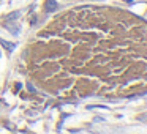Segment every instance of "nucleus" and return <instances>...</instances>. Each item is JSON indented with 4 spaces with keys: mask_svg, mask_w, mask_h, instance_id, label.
I'll use <instances>...</instances> for the list:
<instances>
[{
    "mask_svg": "<svg viewBox=\"0 0 147 134\" xmlns=\"http://www.w3.org/2000/svg\"><path fill=\"white\" fill-rule=\"evenodd\" d=\"M2 44H3L5 48H8V49H10V51H11V49L14 48V44H11V43H8V41H3V40H2Z\"/></svg>",
    "mask_w": 147,
    "mask_h": 134,
    "instance_id": "2",
    "label": "nucleus"
},
{
    "mask_svg": "<svg viewBox=\"0 0 147 134\" xmlns=\"http://www.w3.org/2000/svg\"><path fill=\"white\" fill-rule=\"evenodd\" d=\"M57 8V3H55V0H46L45 3V10L48 11V13H52V11Z\"/></svg>",
    "mask_w": 147,
    "mask_h": 134,
    "instance_id": "1",
    "label": "nucleus"
},
{
    "mask_svg": "<svg viewBox=\"0 0 147 134\" xmlns=\"http://www.w3.org/2000/svg\"><path fill=\"white\" fill-rule=\"evenodd\" d=\"M18 16H19V13H13V14L8 16V19H13V17H18Z\"/></svg>",
    "mask_w": 147,
    "mask_h": 134,
    "instance_id": "3",
    "label": "nucleus"
},
{
    "mask_svg": "<svg viewBox=\"0 0 147 134\" xmlns=\"http://www.w3.org/2000/svg\"><path fill=\"white\" fill-rule=\"evenodd\" d=\"M27 88H29L30 92H35V87H33V85H30V84H29V85H27Z\"/></svg>",
    "mask_w": 147,
    "mask_h": 134,
    "instance_id": "4",
    "label": "nucleus"
}]
</instances>
